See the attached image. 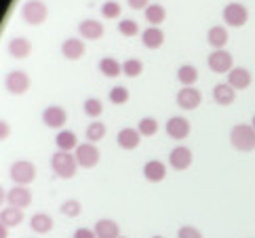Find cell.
Wrapping results in <instances>:
<instances>
[{
	"mask_svg": "<svg viewBox=\"0 0 255 238\" xmlns=\"http://www.w3.org/2000/svg\"><path fill=\"white\" fill-rule=\"evenodd\" d=\"M230 143L239 152L255 150V129L251 124H234L230 131Z\"/></svg>",
	"mask_w": 255,
	"mask_h": 238,
	"instance_id": "1",
	"label": "cell"
},
{
	"mask_svg": "<svg viewBox=\"0 0 255 238\" xmlns=\"http://www.w3.org/2000/svg\"><path fill=\"white\" fill-rule=\"evenodd\" d=\"M51 167L55 171V175L61 177V179H72L76 175V169H78V162H76V156L72 152H63V150H57L53 154L51 158Z\"/></svg>",
	"mask_w": 255,
	"mask_h": 238,
	"instance_id": "2",
	"label": "cell"
},
{
	"mask_svg": "<svg viewBox=\"0 0 255 238\" xmlns=\"http://www.w3.org/2000/svg\"><path fill=\"white\" fill-rule=\"evenodd\" d=\"M8 175H11L15 186H28L36 179V167L30 160H17V162L11 164Z\"/></svg>",
	"mask_w": 255,
	"mask_h": 238,
	"instance_id": "3",
	"label": "cell"
},
{
	"mask_svg": "<svg viewBox=\"0 0 255 238\" xmlns=\"http://www.w3.org/2000/svg\"><path fill=\"white\" fill-rule=\"evenodd\" d=\"M47 15H49V8L44 2H40V0H28L21 8L23 21L30 23V25H40L44 19H47Z\"/></svg>",
	"mask_w": 255,
	"mask_h": 238,
	"instance_id": "4",
	"label": "cell"
},
{
	"mask_svg": "<svg viewBox=\"0 0 255 238\" xmlns=\"http://www.w3.org/2000/svg\"><path fill=\"white\" fill-rule=\"evenodd\" d=\"M74 156H76V162H78V167H83V169H93L99 164V158H102V154H99L97 150V145L95 143H80L78 148L74 150Z\"/></svg>",
	"mask_w": 255,
	"mask_h": 238,
	"instance_id": "5",
	"label": "cell"
},
{
	"mask_svg": "<svg viewBox=\"0 0 255 238\" xmlns=\"http://www.w3.org/2000/svg\"><path fill=\"white\" fill-rule=\"evenodd\" d=\"M4 87L11 95H23L25 91L30 89V76L21 70H13L8 72L6 78H4Z\"/></svg>",
	"mask_w": 255,
	"mask_h": 238,
	"instance_id": "6",
	"label": "cell"
},
{
	"mask_svg": "<svg viewBox=\"0 0 255 238\" xmlns=\"http://www.w3.org/2000/svg\"><path fill=\"white\" fill-rule=\"evenodd\" d=\"M249 19V11L241 2H230L224 8V21L230 27H243Z\"/></svg>",
	"mask_w": 255,
	"mask_h": 238,
	"instance_id": "7",
	"label": "cell"
},
{
	"mask_svg": "<svg viewBox=\"0 0 255 238\" xmlns=\"http://www.w3.org/2000/svg\"><path fill=\"white\" fill-rule=\"evenodd\" d=\"M207 66L211 72H215V74H228V72L232 70V55L224 49L213 51L207 59Z\"/></svg>",
	"mask_w": 255,
	"mask_h": 238,
	"instance_id": "8",
	"label": "cell"
},
{
	"mask_svg": "<svg viewBox=\"0 0 255 238\" xmlns=\"http://www.w3.org/2000/svg\"><path fill=\"white\" fill-rule=\"evenodd\" d=\"M167 135L171 137V139H186V137L190 135V120H186L184 116H171L167 120V126H165Z\"/></svg>",
	"mask_w": 255,
	"mask_h": 238,
	"instance_id": "9",
	"label": "cell"
},
{
	"mask_svg": "<svg viewBox=\"0 0 255 238\" xmlns=\"http://www.w3.org/2000/svg\"><path fill=\"white\" fill-rule=\"evenodd\" d=\"M169 164H171V169H175V171H186L190 164H192V150L186 148V145L173 148L169 154Z\"/></svg>",
	"mask_w": 255,
	"mask_h": 238,
	"instance_id": "10",
	"label": "cell"
},
{
	"mask_svg": "<svg viewBox=\"0 0 255 238\" xmlns=\"http://www.w3.org/2000/svg\"><path fill=\"white\" fill-rule=\"evenodd\" d=\"M6 203L8 207H17V209H23L32 205V192L25 188V186H13V190L6 192Z\"/></svg>",
	"mask_w": 255,
	"mask_h": 238,
	"instance_id": "11",
	"label": "cell"
},
{
	"mask_svg": "<svg viewBox=\"0 0 255 238\" xmlns=\"http://www.w3.org/2000/svg\"><path fill=\"white\" fill-rule=\"evenodd\" d=\"M175 102L181 110H196L203 102V95H200V91L194 89V87H186V89H179V93L175 97Z\"/></svg>",
	"mask_w": 255,
	"mask_h": 238,
	"instance_id": "12",
	"label": "cell"
},
{
	"mask_svg": "<svg viewBox=\"0 0 255 238\" xmlns=\"http://www.w3.org/2000/svg\"><path fill=\"white\" fill-rule=\"evenodd\" d=\"M42 122L47 124L49 129H61V126L68 122V112L59 106H49L42 112Z\"/></svg>",
	"mask_w": 255,
	"mask_h": 238,
	"instance_id": "13",
	"label": "cell"
},
{
	"mask_svg": "<svg viewBox=\"0 0 255 238\" xmlns=\"http://www.w3.org/2000/svg\"><path fill=\"white\" fill-rule=\"evenodd\" d=\"M116 141L123 150H135L141 143V133L137 129H133V126H125V129L118 131Z\"/></svg>",
	"mask_w": 255,
	"mask_h": 238,
	"instance_id": "14",
	"label": "cell"
},
{
	"mask_svg": "<svg viewBox=\"0 0 255 238\" xmlns=\"http://www.w3.org/2000/svg\"><path fill=\"white\" fill-rule=\"evenodd\" d=\"M93 232L97 238H121V226L114 219H99L93 228Z\"/></svg>",
	"mask_w": 255,
	"mask_h": 238,
	"instance_id": "15",
	"label": "cell"
},
{
	"mask_svg": "<svg viewBox=\"0 0 255 238\" xmlns=\"http://www.w3.org/2000/svg\"><path fill=\"white\" fill-rule=\"evenodd\" d=\"M143 177L152 181V184H158V181H162L167 177V167H165V162H160V160H150V162H145L143 164Z\"/></svg>",
	"mask_w": 255,
	"mask_h": 238,
	"instance_id": "16",
	"label": "cell"
},
{
	"mask_svg": "<svg viewBox=\"0 0 255 238\" xmlns=\"http://www.w3.org/2000/svg\"><path fill=\"white\" fill-rule=\"evenodd\" d=\"M228 85L234 91L236 89H247L251 85V72L245 68H232L228 72Z\"/></svg>",
	"mask_w": 255,
	"mask_h": 238,
	"instance_id": "17",
	"label": "cell"
},
{
	"mask_svg": "<svg viewBox=\"0 0 255 238\" xmlns=\"http://www.w3.org/2000/svg\"><path fill=\"white\" fill-rule=\"evenodd\" d=\"M85 44H83V40L80 38H68L66 42L61 44V55L66 59H70V61H76V59H80L85 55Z\"/></svg>",
	"mask_w": 255,
	"mask_h": 238,
	"instance_id": "18",
	"label": "cell"
},
{
	"mask_svg": "<svg viewBox=\"0 0 255 238\" xmlns=\"http://www.w3.org/2000/svg\"><path fill=\"white\" fill-rule=\"evenodd\" d=\"M78 32L83 38L87 40H99L104 36V25L102 21H95V19H85L83 23L78 25Z\"/></svg>",
	"mask_w": 255,
	"mask_h": 238,
	"instance_id": "19",
	"label": "cell"
},
{
	"mask_svg": "<svg viewBox=\"0 0 255 238\" xmlns=\"http://www.w3.org/2000/svg\"><path fill=\"white\" fill-rule=\"evenodd\" d=\"M213 99L217 102V106H230L236 99V91L228 82H220L213 87Z\"/></svg>",
	"mask_w": 255,
	"mask_h": 238,
	"instance_id": "20",
	"label": "cell"
},
{
	"mask_svg": "<svg viewBox=\"0 0 255 238\" xmlns=\"http://www.w3.org/2000/svg\"><path fill=\"white\" fill-rule=\"evenodd\" d=\"M207 42L213 47V51H220L228 44V30L224 25H213L207 32Z\"/></svg>",
	"mask_w": 255,
	"mask_h": 238,
	"instance_id": "21",
	"label": "cell"
},
{
	"mask_svg": "<svg viewBox=\"0 0 255 238\" xmlns=\"http://www.w3.org/2000/svg\"><path fill=\"white\" fill-rule=\"evenodd\" d=\"M141 40H143V47L158 49V47H162V42H165V32H162L160 27L152 25V27H148V30H143Z\"/></svg>",
	"mask_w": 255,
	"mask_h": 238,
	"instance_id": "22",
	"label": "cell"
},
{
	"mask_svg": "<svg viewBox=\"0 0 255 238\" xmlns=\"http://www.w3.org/2000/svg\"><path fill=\"white\" fill-rule=\"evenodd\" d=\"M30 51H32V44H30L28 38H21V36H19V38H13L11 42H8V55L15 57V59L28 57Z\"/></svg>",
	"mask_w": 255,
	"mask_h": 238,
	"instance_id": "23",
	"label": "cell"
},
{
	"mask_svg": "<svg viewBox=\"0 0 255 238\" xmlns=\"http://www.w3.org/2000/svg\"><path fill=\"white\" fill-rule=\"evenodd\" d=\"M23 222V211L17 207H4L0 211V224H4L6 228H17Z\"/></svg>",
	"mask_w": 255,
	"mask_h": 238,
	"instance_id": "24",
	"label": "cell"
},
{
	"mask_svg": "<svg viewBox=\"0 0 255 238\" xmlns=\"http://www.w3.org/2000/svg\"><path fill=\"white\" fill-rule=\"evenodd\" d=\"M55 143H57V148L63 150V152H72V150H76L78 148V139H76V133L74 131H68V129H61L55 137Z\"/></svg>",
	"mask_w": 255,
	"mask_h": 238,
	"instance_id": "25",
	"label": "cell"
},
{
	"mask_svg": "<svg viewBox=\"0 0 255 238\" xmlns=\"http://www.w3.org/2000/svg\"><path fill=\"white\" fill-rule=\"evenodd\" d=\"M30 228L36 234H49L53 230V217L47 213H36L30 219Z\"/></svg>",
	"mask_w": 255,
	"mask_h": 238,
	"instance_id": "26",
	"label": "cell"
},
{
	"mask_svg": "<svg viewBox=\"0 0 255 238\" xmlns=\"http://www.w3.org/2000/svg\"><path fill=\"white\" fill-rule=\"evenodd\" d=\"M99 72L108 78H116L118 74H123V63H118L114 57H104L99 61Z\"/></svg>",
	"mask_w": 255,
	"mask_h": 238,
	"instance_id": "27",
	"label": "cell"
},
{
	"mask_svg": "<svg viewBox=\"0 0 255 238\" xmlns=\"http://www.w3.org/2000/svg\"><path fill=\"white\" fill-rule=\"evenodd\" d=\"M143 15H145V19H148V23L160 25L162 21H165L167 11H165V6H162V4H150V6L143 11Z\"/></svg>",
	"mask_w": 255,
	"mask_h": 238,
	"instance_id": "28",
	"label": "cell"
},
{
	"mask_svg": "<svg viewBox=\"0 0 255 238\" xmlns=\"http://www.w3.org/2000/svg\"><path fill=\"white\" fill-rule=\"evenodd\" d=\"M177 78L181 85H186V87H192L194 82L198 80V70L194 66H181L177 70Z\"/></svg>",
	"mask_w": 255,
	"mask_h": 238,
	"instance_id": "29",
	"label": "cell"
},
{
	"mask_svg": "<svg viewBox=\"0 0 255 238\" xmlns=\"http://www.w3.org/2000/svg\"><path fill=\"white\" fill-rule=\"evenodd\" d=\"M106 124L104 122H91L89 126H87V139H89V143H97V141H102L104 137H106Z\"/></svg>",
	"mask_w": 255,
	"mask_h": 238,
	"instance_id": "30",
	"label": "cell"
},
{
	"mask_svg": "<svg viewBox=\"0 0 255 238\" xmlns=\"http://www.w3.org/2000/svg\"><path fill=\"white\" fill-rule=\"evenodd\" d=\"M137 131L141 133V137H152V135H156V131H158L156 118H152V116L141 118V120H139V126H137Z\"/></svg>",
	"mask_w": 255,
	"mask_h": 238,
	"instance_id": "31",
	"label": "cell"
},
{
	"mask_svg": "<svg viewBox=\"0 0 255 238\" xmlns=\"http://www.w3.org/2000/svg\"><path fill=\"white\" fill-rule=\"evenodd\" d=\"M83 108H85V114L89 118H99L104 112V104H102V99H97V97H89Z\"/></svg>",
	"mask_w": 255,
	"mask_h": 238,
	"instance_id": "32",
	"label": "cell"
},
{
	"mask_svg": "<svg viewBox=\"0 0 255 238\" xmlns=\"http://www.w3.org/2000/svg\"><path fill=\"white\" fill-rule=\"evenodd\" d=\"M59 211L66 217H78L80 211H83V205H80L76 198H70V200H63L61 207H59Z\"/></svg>",
	"mask_w": 255,
	"mask_h": 238,
	"instance_id": "33",
	"label": "cell"
},
{
	"mask_svg": "<svg viewBox=\"0 0 255 238\" xmlns=\"http://www.w3.org/2000/svg\"><path fill=\"white\" fill-rule=\"evenodd\" d=\"M141 70H143V63H141L139 59H127V61L123 63V74L129 76V78L139 76Z\"/></svg>",
	"mask_w": 255,
	"mask_h": 238,
	"instance_id": "34",
	"label": "cell"
},
{
	"mask_svg": "<svg viewBox=\"0 0 255 238\" xmlns=\"http://www.w3.org/2000/svg\"><path fill=\"white\" fill-rule=\"evenodd\" d=\"M118 32H121L123 36L133 38L135 34H139V25H137V21H133V19H123L121 23H118Z\"/></svg>",
	"mask_w": 255,
	"mask_h": 238,
	"instance_id": "35",
	"label": "cell"
},
{
	"mask_svg": "<svg viewBox=\"0 0 255 238\" xmlns=\"http://www.w3.org/2000/svg\"><path fill=\"white\" fill-rule=\"evenodd\" d=\"M121 4L116 2V0H108V2H104V6H102V15L106 17V19H116L118 15H121Z\"/></svg>",
	"mask_w": 255,
	"mask_h": 238,
	"instance_id": "36",
	"label": "cell"
},
{
	"mask_svg": "<svg viewBox=\"0 0 255 238\" xmlns=\"http://www.w3.org/2000/svg\"><path fill=\"white\" fill-rule=\"evenodd\" d=\"M110 102L116 104V106L127 104V102H129V89H127V87H114L110 91Z\"/></svg>",
	"mask_w": 255,
	"mask_h": 238,
	"instance_id": "37",
	"label": "cell"
},
{
	"mask_svg": "<svg viewBox=\"0 0 255 238\" xmlns=\"http://www.w3.org/2000/svg\"><path fill=\"white\" fill-rule=\"evenodd\" d=\"M177 238H203V232L196 230L194 226H184L177 230Z\"/></svg>",
	"mask_w": 255,
	"mask_h": 238,
	"instance_id": "38",
	"label": "cell"
},
{
	"mask_svg": "<svg viewBox=\"0 0 255 238\" xmlns=\"http://www.w3.org/2000/svg\"><path fill=\"white\" fill-rule=\"evenodd\" d=\"M74 238H97L93 230H89V228H78L74 232Z\"/></svg>",
	"mask_w": 255,
	"mask_h": 238,
	"instance_id": "39",
	"label": "cell"
},
{
	"mask_svg": "<svg viewBox=\"0 0 255 238\" xmlns=\"http://www.w3.org/2000/svg\"><path fill=\"white\" fill-rule=\"evenodd\" d=\"M127 2H129V6L131 8H137V11H141V8H143V11H145V8H148L150 4V0H127Z\"/></svg>",
	"mask_w": 255,
	"mask_h": 238,
	"instance_id": "40",
	"label": "cell"
},
{
	"mask_svg": "<svg viewBox=\"0 0 255 238\" xmlns=\"http://www.w3.org/2000/svg\"><path fill=\"white\" fill-rule=\"evenodd\" d=\"M8 135H11V126L6 120H0V141H4Z\"/></svg>",
	"mask_w": 255,
	"mask_h": 238,
	"instance_id": "41",
	"label": "cell"
},
{
	"mask_svg": "<svg viewBox=\"0 0 255 238\" xmlns=\"http://www.w3.org/2000/svg\"><path fill=\"white\" fill-rule=\"evenodd\" d=\"M0 238H8V228L4 224H0Z\"/></svg>",
	"mask_w": 255,
	"mask_h": 238,
	"instance_id": "42",
	"label": "cell"
},
{
	"mask_svg": "<svg viewBox=\"0 0 255 238\" xmlns=\"http://www.w3.org/2000/svg\"><path fill=\"white\" fill-rule=\"evenodd\" d=\"M6 200V192H4V188L0 186V207H2V203Z\"/></svg>",
	"mask_w": 255,
	"mask_h": 238,
	"instance_id": "43",
	"label": "cell"
},
{
	"mask_svg": "<svg viewBox=\"0 0 255 238\" xmlns=\"http://www.w3.org/2000/svg\"><path fill=\"white\" fill-rule=\"evenodd\" d=\"M251 126H253V129H255V116H253V120H251Z\"/></svg>",
	"mask_w": 255,
	"mask_h": 238,
	"instance_id": "44",
	"label": "cell"
},
{
	"mask_svg": "<svg viewBox=\"0 0 255 238\" xmlns=\"http://www.w3.org/2000/svg\"><path fill=\"white\" fill-rule=\"evenodd\" d=\"M152 238H162V236H152Z\"/></svg>",
	"mask_w": 255,
	"mask_h": 238,
	"instance_id": "45",
	"label": "cell"
},
{
	"mask_svg": "<svg viewBox=\"0 0 255 238\" xmlns=\"http://www.w3.org/2000/svg\"><path fill=\"white\" fill-rule=\"evenodd\" d=\"M121 238H127V236H121Z\"/></svg>",
	"mask_w": 255,
	"mask_h": 238,
	"instance_id": "46",
	"label": "cell"
}]
</instances>
